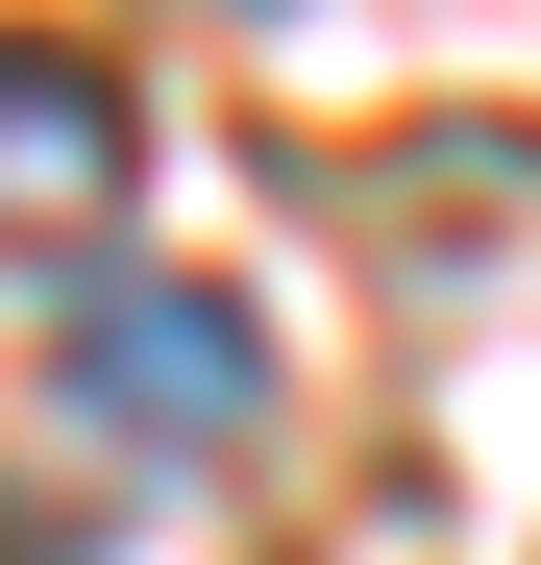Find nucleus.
<instances>
[{"label": "nucleus", "mask_w": 541, "mask_h": 565, "mask_svg": "<svg viewBox=\"0 0 541 565\" xmlns=\"http://www.w3.org/2000/svg\"><path fill=\"white\" fill-rule=\"evenodd\" d=\"M270 394V320L198 296V270H99L74 296V418H124V443H222Z\"/></svg>", "instance_id": "1"}, {"label": "nucleus", "mask_w": 541, "mask_h": 565, "mask_svg": "<svg viewBox=\"0 0 541 565\" xmlns=\"http://www.w3.org/2000/svg\"><path fill=\"white\" fill-rule=\"evenodd\" d=\"M124 172H148L124 74H99V50H50V25H0V246H74V222H124Z\"/></svg>", "instance_id": "2"}]
</instances>
